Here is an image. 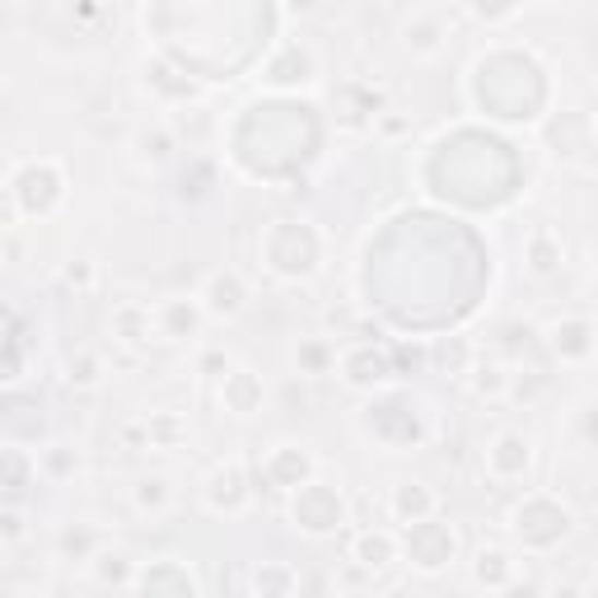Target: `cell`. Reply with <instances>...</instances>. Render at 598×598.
<instances>
[{"label":"cell","mask_w":598,"mask_h":598,"mask_svg":"<svg viewBox=\"0 0 598 598\" xmlns=\"http://www.w3.org/2000/svg\"><path fill=\"white\" fill-rule=\"evenodd\" d=\"M5 538H20V514H5Z\"/></svg>","instance_id":"obj_15"},{"label":"cell","mask_w":598,"mask_h":598,"mask_svg":"<svg viewBox=\"0 0 598 598\" xmlns=\"http://www.w3.org/2000/svg\"><path fill=\"white\" fill-rule=\"evenodd\" d=\"M351 561L360 571H384L388 561H397V534H388V528H360L351 542Z\"/></svg>","instance_id":"obj_8"},{"label":"cell","mask_w":598,"mask_h":598,"mask_svg":"<svg viewBox=\"0 0 598 598\" xmlns=\"http://www.w3.org/2000/svg\"><path fill=\"white\" fill-rule=\"evenodd\" d=\"M196 299H202L206 319H220V323H235L239 313L248 309V290H243V280L235 272H215Z\"/></svg>","instance_id":"obj_2"},{"label":"cell","mask_w":598,"mask_h":598,"mask_svg":"<svg viewBox=\"0 0 598 598\" xmlns=\"http://www.w3.org/2000/svg\"><path fill=\"white\" fill-rule=\"evenodd\" d=\"M524 258H528V272L538 276H552L561 262H566V243H561V235L552 225H538L524 235Z\"/></svg>","instance_id":"obj_5"},{"label":"cell","mask_w":598,"mask_h":598,"mask_svg":"<svg viewBox=\"0 0 598 598\" xmlns=\"http://www.w3.org/2000/svg\"><path fill=\"white\" fill-rule=\"evenodd\" d=\"M145 430H150V444H159V448H169V444H178V440H182V426H178V421H169V417H150V421H145Z\"/></svg>","instance_id":"obj_13"},{"label":"cell","mask_w":598,"mask_h":598,"mask_svg":"<svg viewBox=\"0 0 598 598\" xmlns=\"http://www.w3.org/2000/svg\"><path fill=\"white\" fill-rule=\"evenodd\" d=\"M253 589H258L262 598H295L299 575H295V566H276V561H262V566L253 571Z\"/></svg>","instance_id":"obj_10"},{"label":"cell","mask_w":598,"mask_h":598,"mask_svg":"<svg viewBox=\"0 0 598 598\" xmlns=\"http://www.w3.org/2000/svg\"><path fill=\"white\" fill-rule=\"evenodd\" d=\"M71 384H80V388H89V384H98V360L94 356H85V360H71Z\"/></svg>","instance_id":"obj_14"},{"label":"cell","mask_w":598,"mask_h":598,"mask_svg":"<svg viewBox=\"0 0 598 598\" xmlns=\"http://www.w3.org/2000/svg\"><path fill=\"white\" fill-rule=\"evenodd\" d=\"M594 594H598V571H594Z\"/></svg>","instance_id":"obj_18"},{"label":"cell","mask_w":598,"mask_h":598,"mask_svg":"<svg viewBox=\"0 0 598 598\" xmlns=\"http://www.w3.org/2000/svg\"><path fill=\"white\" fill-rule=\"evenodd\" d=\"M534 463V440L524 430H501L491 444H487V473L495 481H519Z\"/></svg>","instance_id":"obj_1"},{"label":"cell","mask_w":598,"mask_h":598,"mask_svg":"<svg viewBox=\"0 0 598 598\" xmlns=\"http://www.w3.org/2000/svg\"><path fill=\"white\" fill-rule=\"evenodd\" d=\"M262 379L253 370H229L220 374V403L235 411V417H253V411L262 407Z\"/></svg>","instance_id":"obj_6"},{"label":"cell","mask_w":598,"mask_h":598,"mask_svg":"<svg viewBox=\"0 0 598 598\" xmlns=\"http://www.w3.org/2000/svg\"><path fill=\"white\" fill-rule=\"evenodd\" d=\"M444 38H448L444 10H411V14H407L403 43H407L411 57H440V52H444Z\"/></svg>","instance_id":"obj_3"},{"label":"cell","mask_w":598,"mask_h":598,"mask_svg":"<svg viewBox=\"0 0 598 598\" xmlns=\"http://www.w3.org/2000/svg\"><path fill=\"white\" fill-rule=\"evenodd\" d=\"M594 272H598V243H594Z\"/></svg>","instance_id":"obj_16"},{"label":"cell","mask_w":598,"mask_h":598,"mask_svg":"<svg viewBox=\"0 0 598 598\" xmlns=\"http://www.w3.org/2000/svg\"><path fill=\"white\" fill-rule=\"evenodd\" d=\"M342 598H370V594H342Z\"/></svg>","instance_id":"obj_17"},{"label":"cell","mask_w":598,"mask_h":598,"mask_svg":"<svg viewBox=\"0 0 598 598\" xmlns=\"http://www.w3.org/2000/svg\"><path fill=\"white\" fill-rule=\"evenodd\" d=\"M202 299H164V304H155V332L169 342H182L192 337L196 323H202Z\"/></svg>","instance_id":"obj_4"},{"label":"cell","mask_w":598,"mask_h":598,"mask_svg":"<svg viewBox=\"0 0 598 598\" xmlns=\"http://www.w3.org/2000/svg\"><path fill=\"white\" fill-rule=\"evenodd\" d=\"M131 505H136L141 514H150V519H155V514H164V510L174 505L169 477H141L136 487H131Z\"/></svg>","instance_id":"obj_11"},{"label":"cell","mask_w":598,"mask_h":598,"mask_svg":"<svg viewBox=\"0 0 598 598\" xmlns=\"http://www.w3.org/2000/svg\"><path fill=\"white\" fill-rule=\"evenodd\" d=\"M85 566H89V575L98 579V585H127V579L141 575L136 566H131V557L122 552V547H98Z\"/></svg>","instance_id":"obj_9"},{"label":"cell","mask_w":598,"mask_h":598,"mask_svg":"<svg viewBox=\"0 0 598 598\" xmlns=\"http://www.w3.org/2000/svg\"><path fill=\"white\" fill-rule=\"evenodd\" d=\"M388 510H393V519L397 524H426L430 514H435V491H426L421 481H397L393 495H388Z\"/></svg>","instance_id":"obj_7"},{"label":"cell","mask_w":598,"mask_h":598,"mask_svg":"<svg viewBox=\"0 0 598 598\" xmlns=\"http://www.w3.org/2000/svg\"><path fill=\"white\" fill-rule=\"evenodd\" d=\"M112 327H118V337L127 346H141L150 332H155V309H141V304H122L112 313Z\"/></svg>","instance_id":"obj_12"}]
</instances>
